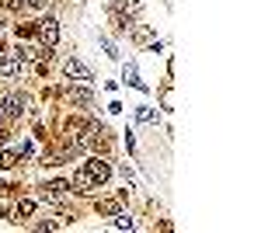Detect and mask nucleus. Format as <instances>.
Here are the masks:
<instances>
[{
    "label": "nucleus",
    "mask_w": 261,
    "mask_h": 233,
    "mask_svg": "<svg viewBox=\"0 0 261 233\" xmlns=\"http://www.w3.org/2000/svg\"><path fill=\"white\" fill-rule=\"evenodd\" d=\"M84 171H87V177H91L94 185H105V181L112 177V167H108V160H101V157H91V160L84 164Z\"/></svg>",
    "instance_id": "obj_1"
},
{
    "label": "nucleus",
    "mask_w": 261,
    "mask_h": 233,
    "mask_svg": "<svg viewBox=\"0 0 261 233\" xmlns=\"http://www.w3.org/2000/svg\"><path fill=\"white\" fill-rule=\"evenodd\" d=\"M35 32H39L42 45H45V49H53V45L60 42V21H56V18H45V21H39V28H35Z\"/></svg>",
    "instance_id": "obj_2"
},
{
    "label": "nucleus",
    "mask_w": 261,
    "mask_h": 233,
    "mask_svg": "<svg viewBox=\"0 0 261 233\" xmlns=\"http://www.w3.org/2000/svg\"><path fill=\"white\" fill-rule=\"evenodd\" d=\"M24 105H28V101H24L21 94H7L4 101H0V115L4 118H18V115H24Z\"/></svg>",
    "instance_id": "obj_3"
},
{
    "label": "nucleus",
    "mask_w": 261,
    "mask_h": 233,
    "mask_svg": "<svg viewBox=\"0 0 261 233\" xmlns=\"http://www.w3.org/2000/svg\"><path fill=\"white\" fill-rule=\"evenodd\" d=\"M66 192H70V181H49V185H42L39 198L42 202H60V198H66Z\"/></svg>",
    "instance_id": "obj_4"
},
{
    "label": "nucleus",
    "mask_w": 261,
    "mask_h": 233,
    "mask_svg": "<svg viewBox=\"0 0 261 233\" xmlns=\"http://www.w3.org/2000/svg\"><path fill=\"white\" fill-rule=\"evenodd\" d=\"M21 70H24L21 59L14 56V53H4V49H0V73H4V77H21Z\"/></svg>",
    "instance_id": "obj_5"
},
{
    "label": "nucleus",
    "mask_w": 261,
    "mask_h": 233,
    "mask_svg": "<svg viewBox=\"0 0 261 233\" xmlns=\"http://www.w3.org/2000/svg\"><path fill=\"white\" fill-rule=\"evenodd\" d=\"M129 198V192H119V198H101L98 202V213L101 216H115V213H122V202Z\"/></svg>",
    "instance_id": "obj_6"
},
{
    "label": "nucleus",
    "mask_w": 261,
    "mask_h": 233,
    "mask_svg": "<svg viewBox=\"0 0 261 233\" xmlns=\"http://www.w3.org/2000/svg\"><path fill=\"white\" fill-rule=\"evenodd\" d=\"M63 73L70 80H91V70L84 66L81 59H66V66H63Z\"/></svg>",
    "instance_id": "obj_7"
},
{
    "label": "nucleus",
    "mask_w": 261,
    "mask_h": 233,
    "mask_svg": "<svg viewBox=\"0 0 261 233\" xmlns=\"http://www.w3.org/2000/svg\"><path fill=\"white\" fill-rule=\"evenodd\" d=\"M70 188H73V192L77 195H91V188H98V185H94V181H91V177H87V171H77V174H73V185H70Z\"/></svg>",
    "instance_id": "obj_8"
},
{
    "label": "nucleus",
    "mask_w": 261,
    "mask_h": 233,
    "mask_svg": "<svg viewBox=\"0 0 261 233\" xmlns=\"http://www.w3.org/2000/svg\"><path fill=\"white\" fill-rule=\"evenodd\" d=\"M133 42H140V45H153V49H161V42L153 39V32H150V28H143V24H136V28H133Z\"/></svg>",
    "instance_id": "obj_9"
},
{
    "label": "nucleus",
    "mask_w": 261,
    "mask_h": 233,
    "mask_svg": "<svg viewBox=\"0 0 261 233\" xmlns=\"http://www.w3.org/2000/svg\"><path fill=\"white\" fill-rule=\"evenodd\" d=\"M91 101H94V94H91L87 87H73V91H70V105H77V108H87Z\"/></svg>",
    "instance_id": "obj_10"
},
{
    "label": "nucleus",
    "mask_w": 261,
    "mask_h": 233,
    "mask_svg": "<svg viewBox=\"0 0 261 233\" xmlns=\"http://www.w3.org/2000/svg\"><path fill=\"white\" fill-rule=\"evenodd\" d=\"M115 230H136V219L125 213H115Z\"/></svg>",
    "instance_id": "obj_11"
},
{
    "label": "nucleus",
    "mask_w": 261,
    "mask_h": 233,
    "mask_svg": "<svg viewBox=\"0 0 261 233\" xmlns=\"http://www.w3.org/2000/svg\"><path fill=\"white\" fill-rule=\"evenodd\" d=\"M0 167H4V171L18 167V153H14V150H4V153H0Z\"/></svg>",
    "instance_id": "obj_12"
},
{
    "label": "nucleus",
    "mask_w": 261,
    "mask_h": 233,
    "mask_svg": "<svg viewBox=\"0 0 261 233\" xmlns=\"http://www.w3.org/2000/svg\"><path fill=\"white\" fill-rule=\"evenodd\" d=\"M35 213V198H21L18 202V216H32Z\"/></svg>",
    "instance_id": "obj_13"
},
{
    "label": "nucleus",
    "mask_w": 261,
    "mask_h": 233,
    "mask_svg": "<svg viewBox=\"0 0 261 233\" xmlns=\"http://www.w3.org/2000/svg\"><path fill=\"white\" fill-rule=\"evenodd\" d=\"M125 80H129L133 87H143V80H136V66H133V63L125 66Z\"/></svg>",
    "instance_id": "obj_14"
},
{
    "label": "nucleus",
    "mask_w": 261,
    "mask_h": 233,
    "mask_svg": "<svg viewBox=\"0 0 261 233\" xmlns=\"http://www.w3.org/2000/svg\"><path fill=\"white\" fill-rule=\"evenodd\" d=\"M136 118H140V122H153V118H157V115H153L150 108H140V112H136Z\"/></svg>",
    "instance_id": "obj_15"
},
{
    "label": "nucleus",
    "mask_w": 261,
    "mask_h": 233,
    "mask_svg": "<svg viewBox=\"0 0 261 233\" xmlns=\"http://www.w3.org/2000/svg\"><path fill=\"white\" fill-rule=\"evenodd\" d=\"M21 4H24V7H32V11H42V7H45V0H21Z\"/></svg>",
    "instance_id": "obj_16"
},
{
    "label": "nucleus",
    "mask_w": 261,
    "mask_h": 233,
    "mask_svg": "<svg viewBox=\"0 0 261 233\" xmlns=\"http://www.w3.org/2000/svg\"><path fill=\"white\" fill-rule=\"evenodd\" d=\"M101 45H105V53H108V56H112V59L119 56V53H115V45H112V42H108V39H101Z\"/></svg>",
    "instance_id": "obj_17"
},
{
    "label": "nucleus",
    "mask_w": 261,
    "mask_h": 233,
    "mask_svg": "<svg viewBox=\"0 0 261 233\" xmlns=\"http://www.w3.org/2000/svg\"><path fill=\"white\" fill-rule=\"evenodd\" d=\"M0 4H4V7H11V11H14V7H18V11H21V7H24L21 0H0Z\"/></svg>",
    "instance_id": "obj_18"
},
{
    "label": "nucleus",
    "mask_w": 261,
    "mask_h": 233,
    "mask_svg": "<svg viewBox=\"0 0 261 233\" xmlns=\"http://www.w3.org/2000/svg\"><path fill=\"white\" fill-rule=\"evenodd\" d=\"M0 49H4V35H0Z\"/></svg>",
    "instance_id": "obj_19"
},
{
    "label": "nucleus",
    "mask_w": 261,
    "mask_h": 233,
    "mask_svg": "<svg viewBox=\"0 0 261 233\" xmlns=\"http://www.w3.org/2000/svg\"><path fill=\"white\" fill-rule=\"evenodd\" d=\"M0 139H4V133H0Z\"/></svg>",
    "instance_id": "obj_20"
}]
</instances>
